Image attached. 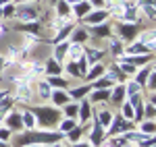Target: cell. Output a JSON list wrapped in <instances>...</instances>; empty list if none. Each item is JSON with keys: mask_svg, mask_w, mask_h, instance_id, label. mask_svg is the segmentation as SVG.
Segmentation results:
<instances>
[{"mask_svg": "<svg viewBox=\"0 0 156 147\" xmlns=\"http://www.w3.org/2000/svg\"><path fill=\"white\" fill-rule=\"evenodd\" d=\"M48 85H54L56 89H67L69 87V81L67 79H60L58 75H54V77H48Z\"/></svg>", "mask_w": 156, "mask_h": 147, "instance_id": "16", "label": "cell"}, {"mask_svg": "<svg viewBox=\"0 0 156 147\" xmlns=\"http://www.w3.org/2000/svg\"><path fill=\"white\" fill-rule=\"evenodd\" d=\"M108 98L112 99V104H121V102L125 99V87L123 85H115V91H110Z\"/></svg>", "mask_w": 156, "mask_h": 147, "instance_id": "11", "label": "cell"}, {"mask_svg": "<svg viewBox=\"0 0 156 147\" xmlns=\"http://www.w3.org/2000/svg\"><path fill=\"white\" fill-rule=\"evenodd\" d=\"M50 147H58V145H50Z\"/></svg>", "mask_w": 156, "mask_h": 147, "instance_id": "42", "label": "cell"}, {"mask_svg": "<svg viewBox=\"0 0 156 147\" xmlns=\"http://www.w3.org/2000/svg\"><path fill=\"white\" fill-rule=\"evenodd\" d=\"M106 73V66L102 64V62H94V64H90V71H85V79H90V81H94V79H100V77H104Z\"/></svg>", "mask_w": 156, "mask_h": 147, "instance_id": "5", "label": "cell"}, {"mask_svg": "<svg viewBox=\"0 0 156 147\" xmlns=\"http://www.w3.org/2000/svg\"><path fill=\"white\" fill-rule=\"evenodd\" d=\"M108 35H110L108 25L100 23V27H98V25H94V37H108Z\"/></svg>", "mask_w": 156, "mask_h": 147, "instance_id": "22", "label": "cell"}, {"mask_svg": "<svg viewBox=\"0 0 156 147\" xmlns=\"http://www.w3.org/2000/svg\"><path fill=\"white\" fill-rule=\"evenodd\" d=\"M146 118H154V104H152V99L146 106Z\"/></svg>", "mask_w": 156, "mask_h": 147, "instance_id": "33", "label": "cell"}, {"mask_svg": "<svg viewBox=\"0 0 156 147\" xmlns=\"http://www.w3.org/2000/svg\"><path fill=\"white\" fill-rule=\"evenodd\" d=\"M11 139V129H0V141H9Z\"/></svg>", "mask_w": 156, "mask_h": 147, "instance_id": "34", "label": "cell"}, {"mask_svg": "<svg viewBox=\"0 0 156 147\" xmlns=\"http://www.w3.org/2000/svg\"><path fill=\"white\" fill-rule=\"evenodd\" d=\"M150 71H154V66H152V64H150V66L146 64L144 68H142L140 73L135 75V83H137L140 87H144V83H146V79H148V75H150Z\"/></svg>", "mask_w": 156, "mask_h": 147, "instance_id": "12", "label": "cell"}, {"mask_svg": "<svg viewBox=\"0 0 156 147\" xmlns=\"http://www.w3.org/2000/svg\"><path fill=\"white\" fill-rule=\"evenodd\" d=\"M102 139H104V131H102V126L96 122V124H94V131H92V145H94V147L100 145Z\"/></svg>", "mask_w": 156, "mask_h": 147, "instance_id": "13", "label": "cell"}, {"mask_svg": "<svg viewBox=\"0 0 156 147\" xmlns=\"http://www.w3.org/2000/svg\"><path fill=\"white\" fill-rule=\"evenodd\" d=\"M73 12H75V17H85L90 12V2H83V0L75 2L73 4Z\"/></svg>", "mask_w": 156, "mask_h": 147, "instance_id": "10", "label": "cell"}, {"mask_svg": "<svg viewBox=\"0 0 156 147\" xmlns=\"http://www.w3.org/2000/svg\"><path fill=\"white\" fill-rule=\"evenodd\" d=\"M0 147H6V145H4V143H2V141H0Z\"/></svg>", "mask_w": 156, "mask_h": 147, "instance_id": "40", "label": "cell"}, {"mask_svg": "<svg viewBox=\"0 0 156 147\" xmlns=\"http://www.w3.org/2000/svg\"><path fill=\"white\" fill-rule=\"evenodd\" d=\"M48 4H56V0H48Z\"/></svg>", "mask_w": 156, "mask_h": 147, "instance_id": "37", "label": "cell"}, {"mask_svg": "<svg viewBox=\"0 0 156 147\" xmlns=\"http://www.w3.org/2000/svg\"><path fill=\"white\" fill-rule=\"evenodd\" d=\"M31 112H34V116L36 118H40V122H42V126H54V124L60 120V112L54 110V108H31Z\"/></svg>", "mask_w": 156, "mask_h": 147, "instance_id": "2", "label": "cell"}, {"mask_svg": "<svg viewBox=\"0 0 156 147\" xmlns=\"http://www.w3.org/2000/svg\"><path fill=\"white\" fill-rule=\"evenodd\" d=\"M102 54H104V52H100V50H87V54H85V62H87V64H94V62H100V58H102Z\"/></svg>", "mask_w": 156, "mask_h": 147, "instance_id": "20", "label": "cell"}, {"mask_svg": "<svg viewBox=\"0 0 156 147\" xmlns=\"http://www.w3.org/2000/svg\"><path fill=\"white\" fill-rule=\"evenodd\" d=\"M77 114L81 118V122H87L90 120V102H81L79 108H77Z\"/></svg>", "mask_w": 156, "mask_h": 147, "instance_id": "15", "label": "cell"}, {"mask_svg": "<svg viewBox=\"0 0 156 147\" xmlns=\"http://www.w3.org/2000/svg\"><path fill=\"white\" fill-rule=\"evenodd\" d=\"M77 108H79V106H75V104H69V102L65 104V112H67L69 116H75V114H77Z\"/></svg>", "mask_w": 156, "mask_h": 147, "instance_id": "32", "label": "cell"}, {"mask_svg": "<svg viewBox=\"0 0 156 147\" xmlns=\"http://www.w3.org/2000/svg\"><path fill=\"white\" fill-rule=\"evenodd\" d=\"M108 17V11H104V8H100V11H94V12H87L83 17V23L85 25H100L104 23Z\"/></svg>", "mask_w": 156, "mask_h": 147, "instance_id": "4", "label": "cell"}, {"mask_svg": "<svg viewBox=\"0 0 156 147\" xmlns=\"http://www.w3.org/2000/svg\"><path fill=\"white\" fill-rule=\"evenodd\" d=\"M21 120H23V126H27V129H34V126H36V122H37L31 110H29V112H23V114H21Z\"/></svg>", "mask_w": 156, "mask_h": 147, "instance_id": "18", "label": "cell"}, {"mask_svg": "<svg viewBox=\"0 0 156 147\" xmlns=\"http://www.w3.org/2000/svg\"><path fill=\"white\" fill-rule=\"evenodd\" d=\"M119 35L125 42H133L137 37V25L135 23H121L119 25Z\"/></svg>", "mask_w": 156, "mask_h": 147, "instance_id": "3", "label": "cell"}, {"mask_svg": "<svg viewBox=\"0 0 156 147\" xmlns=\"http://www.w3.org/2000/svg\"><path fill=\"white\" fill-rule=\"evenodd\" d=\"M110 85H115V81H112V79H94V81H92V89H108V87Z\"/></svg>", "mask_w": 156, "mask_h": 147, "instance_id": "14", "label": "cell"}, {"mask_svg": "<svg viewBox=\"0 0 156 147\" xmlns=\"http://www.w3.org/2000/svg\"><path fill=\"white\" fill-rule=\"evenodd\" d=\"M73 31V25H67V27H62L58 33H56V37H54V44H58V42H62L65 37H69V33Z\"/></svg>", "mask_w": 156, "mask_h": 147, "instance_id": "23", "label": "cell"}, {"mask_svg": "<svg viewBox=\"0 0 156 147\" xmlns=\"http://www.w3.org/2000/svg\"><path fill=\"white\" fill-rule=\"evenodd\" d=\"M25 147H37V145H29V143H27V145H25Z\"/></svg>", "mask_w": 156, "mask_h": 147, "instance_id": "38", "label": "cell"}, {"mask_svg": "<svg viewBox=\"0 0 156 147\" xmlns=\"http://www.w3.org/2000/svg\"><path fill=\"white\" fill-rule=\"evenodd\" d=\"M44 73L48 75V77H54V75H60L62 73V68H60V62L54 60V58H48L46 64H44Z\"/></svg>", "mask_w": 156, "mask_h": 147, "instance_id": "7", "label": "cell"}, {"mask_svg": "<svg viewBox=\"0 0 156 147\" xmlns=\"http://www.w3.org/2000/svg\"><path fill=\"white\" fill-rule=\"evenodd\" d=\"M60 137V133H27L25 137H19V143H56Z\"/></svg>", "mask_w": 156, "mask_h": 147, "instance_id": "1", "label": "cell"}, {"mask_svg": "<svg viewBox=\"0 0 156 147\" xmlns=\"http://www.w3.org/2000/svg\"><path fill=\"white\" fill-rule=\"evenodd\" d=\"M67 2H69V4H75V2H79V0H67Z\"/></svg>", "mask_w": 156, "mask_h": 147, "instance_id": "36", "label": "cell"}, {"mask_svg": "<svg viewBox=\"0 0 156 147\" xmlns=\"http://www.w3.org/2000/svg\"><path fill=\"white\" fill-rule=\"evenodd\" d=\"M123 114H125L123 118H127V120H133V106H131V104H125V106H123Z\"/></svg>", "mask_w": 156, "mask_h": 147, "instance_id": "28", "label": "cell"}, {"mask_svg": "<svg viewBox=\"0 0 156 147\" xmlns=\"http://www.w3.org/2000/svg\"><path fill=\"white\" fill-rule=\"evenodd\" d=\"M108 95H110L108 89H100V91L96 89V93L92 95V99H94V102H100V99H108Z\"/></svg>", "mask_w": 156, "mask_h": 147, "instance_id": "26", "label": "cell"}, {"mask_svg": "<svg viewBox=\"0 0 156 147\" xmlns=\"http://www.w3.org/2000/svg\"><path fill=\"white\" fill-rule=\"evenodd\" d=\"M17 17H19V21H23V23L37 21V11L31 8V6H23V8H17Z\"/></svg>", "mask_w": 156, "mask_h": 147, "instance_id": "6", "label": "cell"}, {"mask_svg": "<svg viewBox=\"0 0 156 147\" xmlns=\"http://www.w3.org/2000/svg\"><path fill=\"white\" fill-rule=\"evenodd\" d=\"M65 56H69V44H60V46H56V50H54V60H62Z\"/></svg>", "mask_w": 156, "mask_h": 147, "instance_id": "17", "label": "cell"}, {"mask_svg": "<svg viewBox=\"0 0 156 147\" xmlns=\"http://www.w3.org/2000/svg\"><path fill=\"white\" fill-rule=\"evenodd\" d=\"M73 126H75V120H73V118H69V120H62V122H60V131H62V133H65V131H71Z\"/></svg>", "mask_w": 156, "mask_h": 147, "instance_id": "29", "label": "cell"}, {"mask_svg": "<svg viewBox=\"0 0 156 147\" xmlns=\"http://www.w3.org/2000/svg\"><path fill=\"white\" fill-rule=\"evenodd\" d=\"M73 35V44H83V42H87V31H85L83 27H73V31H71Z\"/></svg>", "mask_w": 156, "mask_h": 147, "instance_id": "8", "label": "cell"}, {"mask_svg": "<svg viewBox=\"0 0 156 147\" xmlns=\"http://www.w3.org/2000/svg\"><path fill=\"white\" fill-rule=\"evenodd\" d=\"M142 135H148V137L154 135V122H152V118H150L148 122L142 124Z\"/></svg>", "mask_w": 156, "mask_h": 147, "instance_id": "24", "label": "cell"}, {"mask_svg": "<svg viewBox=\"0 0 156 147\" xmlns=\"http://www.w3.org/2000/svg\"><path fill=\"white\" fill-rule=\"evenodd\" d=\"M37 87H40V98L46 99V98L50 95V85H48V83H40Z\"/></svg>", "mask_w": 156, "mask_h": 147, "instance_id": "27", "label": "cell"}, {"mask_svg": "<svg viewBox=\"0 0 156 147\" xmlns=\"http://www.w3.org/2000/svg\"><path fill=\"white\" fill-rule=\"evenodd\" d=\"M79 137H81V129L73 126L71 131H69V139H71V141H79Z\"/></svg>", "mask_w": 156, "mask_h": 147, "instance_id": "30", "label": "cell"}, {"mask_svg": "<svg viewBox=\"0 0 156 147\" xmlns=\"http://www.w3.org/2000/svg\"><path fill=\"white\" fill-rule=\"evenodd\" d=\"M90 89H92L90 85H85V87H77V89H73V91H71V95H69V98H83V95L87 93V91H90Z\"/></svg>", "mask_w": 156, "mask_h": 147, "instance_id": "25", "label": "cell"}, {"mask_svg": "<svg viewBox=\"0 0 156 147\" xmlns=\"http://www.w3.org/2000/svg\"><path fill=\"white\" fill-rule=\"evenodd\" d=\"M69 15H71V6H69L67 0H62V2L58 4V17L65 19V21H69Z\"/></svg>", "mask_w": 156, "mask_h": 147, "instance_id": "21", "label": "cell"}, {"mask_svg": "<svg viewBox=\"0 0 156 147\" xmlns=\"http://www.w3.org/2000/svg\"><path fill=\"white\" fill-rule=\"evenodd\" d=\"M9 120H6V124H9V129H23V120H21V114H15V112H9V116H6Z\"/></svg>", "mask_w": 156, "mask_h": 147, "instance_id": "9", "label": "cell"}, {"mask_svg": "<svg viewBox=\"0 0 156 147\" xmlns=\"http://www.w3.org/2000/svg\"><path fill=\"white\" fill-rule=\"evenodd\" d=\"M90 2H92L94 6H98V8H102V6H104V0H90Z\"/></svg>", "mask_w": 156, "mask_h": 147, "instance_id": "35", "label": "cell"}, {"mask_svg": "<svg viewBox=\"0 0 156 147\" xmlns=\"http://www.w3.org/2000/svg\"><path fill=\"white\" fill-rule=\"evenodd\" d=\"M110 118H112V116H110L108 112H102V114H100V120H98V124H100V126H106V124L110 122Z\"/></svg>", "mask_w": 156, "mask_h": 147, "instance_id": "31", "label": "cell"}, {"mask_svg": "<svg viewBox=\"0 0 156 147\" xmlns=\"http://www.w3.org/2000/svg\"><path fill=\"white\" fill-rule=\"evenodd\" d=\"M52 102H54V106H65L67 102H71V98H69V93L56 91V93H52Z\"/></svg>", "mask_w": 156, "mask_h": 147, "instance_id": "19", "label": "cell"}, {"mask_svg": "<svg viewBox=\"0 0 156 147\" xmlns=\"http://www.w3.org/2000/svg\"><path fill=\"white\" fill-rule=\"evenodd\" d=\"M75 147H90V145H75Z\"/></svg>", "mask_w": 156, "mask_h": 147, "instance_id": "39", "label": "cell"}, {"mask_svg": "<svg viewBox=\"0 0 156 147\" xmlns=\"http://www.w3.org/2000/svg\"><path fill=\"white\" fill-rule=\"evenodd\" d=\"M0 66H2V58H0Z\"/></svg>", "mask_w": 156, "mask_h": 147, "instance_id": "41", "label": "cell"}]
</instances>
